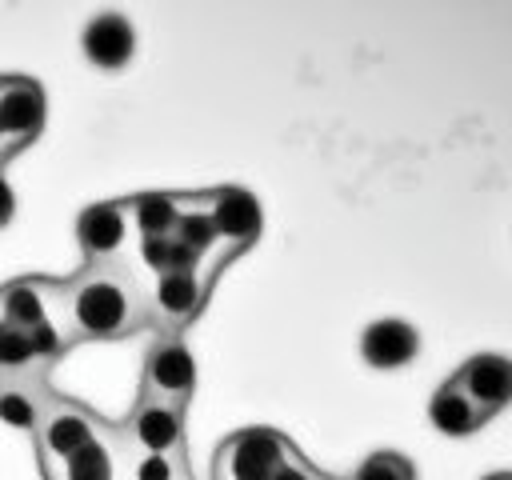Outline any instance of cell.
Returning <instances> with one entry per match:
<instances>
[{"label": "cell", "instance_id": "obj_24", "mask_svg": "<svg viewBox=\"0 0 512 480\" xmlns=\"http://www.w3.org/2000/svg\"><path fill=\"white\" fill-rule=\"evenodd\" d=\"M8 156H12V152H8V144H4V128H0V164H4Z\"/></svg>", "mask_w": 512, "mask_h": 480}, {"label": "cell", "instance_id": "obj_5", "mask_svg": "<svg viewBox=\"0 0 512 480\" xmlns=\"http://www.w3.org/2000/svg\"><path fill=\"white\" fill-rule=\"evenodd\" d=\"M108 428H112V424H108L104 416H96L88 404L68 400V396H60V392H56L52 408L44 412L40 428L32 432L40 472H44V468H52V464H60V460H68V456H72V452H80L84 444L100 440Z\"/></svg>", "mask_w": 512, "mask_h": 480}, {"label": "cell", "instance_id": "obj_25", "mask_svg": "<svg viewBox=\"0 0 512 480\" xmlns=\"http://www.w3.org/2000/svg\"><path fill=\"white\" fill-rule=\"evenodd\" d=\"M484 480H512V472H492V476H484Z\"/></svg>", "mask_w": 512, "mask_h": 480}, {"label": "cell", "instance_id": "obj_10", "mask_svg": "<svg viewBox=\"0 0 512 480\" xmlns=\"http://www.w3.org/2000/svg\"><path fill=\"white\" fill-rule=\"evenodd\" d=\"M208 216H212V228H216V240L244 252L256 244L260 228H264V216H260V200L244 188H212L208 192Z\"/></svg>", "mask_w": 512, "mask_h": 480}, {"label": "cell", "instance_id": "obj_15", "mask_svg": "<svg viewBox=\"0 0 512 480\" xmlns=\"http://www.w3.org/2000/svg\"><path fill=\"white\" fill-rule=\"evenodd\" d=\"M80 48H84L88 64L116 72L136 56V28L120 12H96L80 32Z\"/></svg>", "mask_w": 512, "mask_h": 480}, {"label": "cell", "instance_id": "obj_17", "mask_svg": "<svg viewBox=\"0 0 512 480\" xmlns=\"http://www.w3.org/2000/svg\"><path fill=\"white\" fill-rule=\"evenodd\" d=\"M180 204H184V192H136V196H124V208H128L136 240L172 236L176 224H180Z\"/></svg>", "mask_w": 512, "mask_h": 480}, {"label": "cell", "instance_id": "obj_8", "mask_svg": "<svg viewBox=\"0 0 512 480\" xmlns=\"http://www.w3.org/2000/svg\"><path fill=\"white\" fill-rule=\"evenodd\" d=\"M120 440L128 452H164L184 456V412L156 400H136L128 420L120 424Z\"/></svg>", "mask_w": 512, "mask_h": 480}, {"label": "cell", "instance_id": "obj_7", "mask_svg": "<svg viewBox=\"0 0 512 480\" xmlns=\"http://www.w3.org/2000/svg\"><path fill=\"white\" fill-rule=\"evenodd\" d=\"M44 116H48V100L32 76H0V128L8 152L28 148L44 132Z\"/></svg>", "mask_w": 512, "mask_h": 480}, {"label": "cell", "instance_id": "obj_18", "mask_svg": "<svg viewBox=\"0 0 512 480\" xmlns=\"http://www.w3.org/2000/svg\"><path fill=\"white\" fill-rule=\"evenodd\" d=\"M208 252H196L188 248L184 240L176 236H148V240H136V260L152 272V276H168V272H188L204 260Z\"/></svg>", "mask_w": 512, "mask_h": 480}, {"label": "cell", "instance_id": "obj_3", "mask_svg": "<svg viewBox=\"0 0 512 480\" xmlns=\"http://www.w3.org/2000/svg\"><path fill=\"white\" fill-rule=\"evenodd\" d=\"M196 392V356L184 344V336L176 332H160L148 352H144V368H140V400H156V404H172V408H188Z\"/></svg>", "mask_w": 512, "mask_h": 480}, {"label": "cell", "instance_id": "obj_2", "mask_svg": "<svg viewBox=\"0 0 512 480\" xmlns=\"http://www.w3.org/2000/svg\"><path fill=\"white\" fill-rule=\"evenodd\" d=\"M240 252L236 248H228V244H216L196 268H188V272H168V276H156V284H152V292H148V304H152V324L160 328V332H184L200 312H204V304H208V296H212V284H216V276L224 272V264L228 260H236Z\"/></svg>", "mask_w": 512, "mask_h": 480}, {"label": "cell", "instance_id": "obj_20", "mask_svg": "<svg viewBox=\"0 0 512 480\" xmlns=\"http://www.w3.org/2000/svg\"><path fill=\"white\" fill-rule=\"evenodd\" d=\"M128 480H192L184 456H164V452H132L128 460Z\"/></svg>", "mask_w": 512, "mask_h": 480}, {"label": "cell", "instance_id": "obj_13", "mask_svg": "<svg viewBox=\"0 0 512 480\" xmlns=\"http://www.w3.org/2000/svg\"><path fill=\"white\" fill-rule=\"evenodd\" d=\"M488 416H496L500 408L512 404V360L500 356V352H480V356H468L456 376H452Z\"/></svg>", "mask_w": 512, "mask_h": 480}, {"label": "cell", "instance_id": "obj_12", "mask_svg": "<svg viewBox=\"0 0 512 480\" xmlns=\"http://www.w3.org/2000/svg\"><path fill=\"white\" fill-rule=\"evenodd\" d=\"M360 356L376 372H396V368H404L420 356V332L408 320H396V316L372 320L360 332Z\"/></svg>", "mask_w": 512, "mask_h": 480}, {"label": "cell", "instance_id": "obj_11", "mask_svg": "<svg viewBox=\"0 0 512 480\" xmlns=\"http://www.w3.org/2000/svg\"><path fill=\"white\" fill-rule=\"evenodd\" d=\"M60 316V304H56V280H44V276H16L8 284H0V320L20 328V332H32L36 324H48Z\"/></svg>", "mask_w": 512, "mask_h": 480}, {"label": "cell", "instance_id": "obj_23", "mask_svg": "<svg viewBox=\"0 0 512 480\" xmlns=\"http://www.w3.org/2000/svg\"><path fill=\"white\" fill-rule=\"evenodd\" d=\"M4 168V164H0ZM12 212H16V192H12V184L4 180V172H0V228L12 220Z\"/></svg>", "mask_w": 512, "mask_h": 480}, {"label": "cell", "instance_id": "obj_9", "mask_svg": "<svg viewBox=\"0 0 512 480\" xmlns=\"http://www.w3.org/2000/svg\"><path fill=\"white\" fill-rule=\"evenodd\" d=\"M128 460H132V452L120 440V424H112L100 440L84 444L80 452H72L60 464L44 468V480H124Z\"/></svg>", "mask_w": 512, "mask_h": 480}, {"label": "cell", "instance_id": "obj_19", "mask_svg": "<svg viewBox=\"0 0 512 480\" xmlns=\"http://www.w3.org/2000/svg\"><path fill=\"white\" fill-rule=\"evenodd\" d=\"M0 376H48L44 360L32 348V336L0 320Z\"/></svg>", "mask_w": 512, "mask_h": 480}, {"label": "cell", "instance_id": "obj_4", "mask_svg": "<svg viewBox=\"0 0 512 480\" xmlns=\"http://www.w3.org/2000/svg\"><path fill=\"white\" fill-rule=\"evenodd\" d=\"M292 440L276 428H240L212 456V480H276Z\"/></svg>", "mask_w": 512, "mask_h": 480}, {"label": "cell", "instance_id": "obj_1", "mask_svg": "<svg viewBox=\"0 0 512 480\" xmlns=\"http://www.w3.org/2000/svg\"><path fill=\"white\" fill-rule=\"evenodd\" d=\"M60 320L80 340H124L152 324L144 284L124 264H84L68 280H56Z\"/></svg>", "mask_w": 512, "mask_h": 480}, {"label": "cell", "instance_id": "obj_21", "mask_svg": "<svg viewBox=\"0 0 512 480\" xmlns=\"http://www.w3.org/2000/svg\"><path fill=\"white\" fill-rule=\"evenodd\" d=\"M352 480H416V468H412V460H408L404 452L380 448V452H368V456L356 464Z\"/></svg>", "mask_w": 512, "mask_h": 480}, {"label": "cell", "instance_id": "obj_16", "mask_svg": "<svg viewBox=\"0 0 512 480\" xmlns=\"http://www.w3.org/2000/svg\"><path fill=\"white\" fill-rule=\"evenodd\" d=\"M428 420H432V428L444 432V436H472V432H480L492 416L448 376V380L432 392V400H428Z\"/></svg>", "mask_w": 512, "mask_h": 480}, {"label": "cell", "instance_id": "obj_6", "mask_svg": "<svg viewBox=\"0 0 512 480\" xmlns=\"http://www.w3.org/2000/svg\"><path fill=\"white\" fill-rule=\"evenodd\" d=\"M132 236L136 232L124 200H96L76 216V244L84 252V264H120Z\"/></svg>", "mask_w": 512, "mask_h": 480}, {"label": "cell", "instance_id": "obj_14", "mask_svg": "<svg viewBox=\"0 0 512 480\" xmlns=\"http://www.w3.org/2000/svg\"><path fill=\"white\" fill-rule=\"evenodd\" d=\"M56 388L48 376H0V424L12 432H36L52 408Z\"/></svg>", "mask_w": 512, "mask_h": 480}, {"label": "cell", "instance_id": "obj_22", "mask_svg": "<svg viewBox=\"0 0 512 480\" xmlns=\"http://www.w3.org/2000/svg\"><path fill=\"white\" fill-rule=\"evenodd\" d=\"M276 480H332V476H328V472H320L316 464H308V460H304V456L292 448V452H288V460L280 464Z\"/></svg>", "mask_w": 512, "mask_h": 480}]
</instances>
